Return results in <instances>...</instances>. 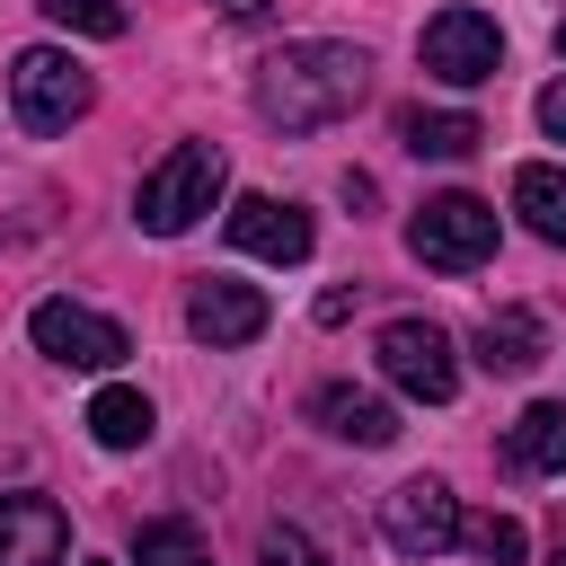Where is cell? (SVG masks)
I'll return each instance as SVG.
<instances>
[{
	"label": "cell",
	"mask_w": 566,
	"mask_h": 566,
	"mask_svg": "<svg viewBox=\"0 0 566 566\" xmlns=\"http://www.w3.org/2000/svg\"><path fill=\"white\" fill-rule=\"evenodd\" d=\"M248 97H256V115L274 133H318V124H336V115H354L371 97V53L363 44H327V35L283 44V53L256 62Z\"/></svg>",
	"instance_id": "obj_1"
},
{
	"label": "cell",
	"mask_w": 566,
	"mask_h": 566,
	"mask_svg": "<svg viewBox=\"0 0 566 566\" xmlns=\"http://www.w3.org/2000/svg\"><path fill=\"white\" fill-rule=\"evenodd\" d=\"M221 186H230V159H221V142H177L150 177H142V195H133V221L150 230V239H177V230H195L212 203H221Z\"/></svg>",
	"instance_id": "obj_2"
},
{
	"label": "cell",
	"mask_w": 566,
	"mask_h": 566,
	"mask_svg": "<svg viewBox=\"0 0 566 566\" xmlns=\"http://www.w3.org/2000/svg\"><path fill=\"white\" fill-rule=\"evenodd\" d=\"M88 97H97V80H88L62 44H27V53L9 62V115H18L27 133H71V124L88 115Z\"/></svg>",
	"instance_id": "obj_3"
},
{
	"label": "cell",
	"mask_w": 566,
	"mask_h": 566,
	"mask_svg": "<svg viewBox=\"0 0 566 566\" xmlns=\"http://www.w3.org/2000/svg\"><path fill=\"white\" fill-rule=\"evenodd\" d=\"M407 248H416V265H433V274H469V265L495 256V203H478V195H433V203L407 221Z\"/></svg>",
	"instance_id": "obj_4"
},
{
	"label": "cell",
	"mask_w": 566,
	"mask_h": 566,
	"mask_svg": "<svg viewBox=\"0 0 566 566\" xmlns=\"http://www.w3.org/2000/svg\"><path fill=\"white\" fill-rule=\"evenodd\" d=\"M371 354H380V380L407 389L416 407H442V398L460 389V354H451V336H442L433 318H389Z\"/></svg>",
	"instance_id": "obj_5"
},
{
	"label": "cell",
	"mask_w": 566,
	"mask_h": 566,
	"mask_svg": "<svg viewBox=\"0 0 566 566\" xmlns=\"http://www.w3.org/2000/svg\"><path fill=\"white\" fill-rule=\"evenodd\" d=\"M416 53H424V71L442 88H478V80L504 71V35H495L486 9H433L424 35H416Z\"/></svg>",
	"instance_id": "obj_6"
},
{
	"label": "cell",
	"mask_w": 566,
	"mask_h": 566,
	"mask_svg": "<svg viewBox=\"0 0 566 566\" xmlns=\"http://www.w3.org/2000/svg\"><path fill=\"white\" fill-rule=\"evenodd\" d=\"M27 336H35V354H53L62 371H115V363L133 354V336H124L106 310H88V301H35Z\"/></svg>",
	"instance_id": "obj_7"
},
{
	"label": "cell",
	"mask_w": 566,
	"mask_h": 566,
	"mask_svg": "<svg viewBox=\"0 0 566 566\" xmlns=\"http://www.w3.org/2000/svg\"><path fill=\"white\" fill-rule=\"evenodd\" d=\"M380 539L398 548V557H442V548H460V495L442 486V478H407V486H389L380 495Z\"/></svg>",
	"instance_id": "obj_8"
},
{
	"label": "cell",
	"mask_w": 566,
	"mask_h": 566,
	"mask_svg": "<svg viewBox=\"0 0 566 566\" xmlns=\"http://www.w3.org/2000/svg\"><path fill=\"white\" fill-rule=\"evenodd\" d=\"M230 248H239V256H265V265H301V256L318 248V230H310L301 203L239 195V203H230Z\"/></svg>",
	"instance_id": "obj_9"
},
{
	"label": "cell",
	"mask_w": 566,
	"mask_h": 566,
	"mask_svg": "<svg viewBox=\"0 0 566 566\" xmlns=\"http://www.w3.org/2000/svg\"><path fill=\"white\" fill-rule=\"evenodd\" d=\"M265 292L256 283H230V274H203L195 292H186V336L195 345H248V336H265Z\"/></svg>",
	"instance_id": "obj_10"
},
{
	"label": "cell",
	"mask_w": 566,
	"mask_h": 566,
	"mask_svg": "<svg viewBox=\"0 0 566 566\" xmlns=\"http://www.w3.org/2000/svg\"><path fill=\"white\" fill-rule=\"evenodd\" d=\"M71 522L53 495H0V566H62Z\"/></svg>",
	"instance_id": "obj_11"
},
{
	"label": "cell",
	"mask_w": 566,
	"mask_h": 566,
	"mask_svg": "<svg viewBox=\"0 0 566 566\" xmlns=\"http://www.w3.org/2000/svg\"><path fill=\"white\" fill-rule=\"evenodd\" d=\"M310 416H318L336 442H354V451L398 442V407H389V398H371V389H354V380H327V389L310 398Z\"/></svg>",
	"instance_id": "obj_12"
},
{
	"label": "cell",
	"mask_w": 566,
	"mask_h": 566,
	"mask_svg": "<svg viewBox=\"0 0 566 566\" xmlns=\"http://www.w3.org/2000/svg\"><path fill=\"white\" fill-rule=\"evenodd\" d=\"M504 460H513L522 478H566V407H557V398L522 407L513 433H504Z\"/></svg>",
	"instance_id": "obj_13"
},
{
	"label": "cell",
	"mask_w": 566,
	"mask_h": 566,
	"mask_svg": "<svg viewBox=\"0 0 566 566\" xmlns=\"http://www.w3.org/2000/svg\"><path fill=\"white\" fill-rule=\"evenodd\" d=\"M539 354H548V327H539L531 310H486V327H478V363H486V371L522 380Z\"/></svg>",
	"instance_id": "obj_14"
},
{
	"label": "cell",
	"mask_w": 566,
	"mask_h": 566,
	"mask_svg": "<svg viewBox=\"0 0 566 566\" xmlns=\"http://www.w3.org/2000/svg\"><path fill=\"white\" fill-rule=\"evenodd\" d=\"M398 142H407L416 159H469L486 133H478V115H460V106H433V115L407 106V115H398Z\"/></svg>",
	"instance_id": "obj_15"
},
{
	"label": "cell",
	"mask_w": 566,
	"mask_h": 566,
	"mask_svg": "<svg viewBox=\"0 0 566 566\" xmlns=\"http://www.w3.org/2000/svg\"><path fill=\"white\" fill-rule=\"evenodd\" d=\"M150 424H159V416H150V398H142V389H124V380H106V389L88 398V433H97L106 451H142V442H150Z\"/></svg>",
	"instance_id": "obj_16"
},
{
	"label": "cell",
	"mask_w": 566,
	"mask_h": 566,
	"mask_svg": "<svg viewBox=\"0 0 566 566\" xmlns=\"http://www.w3.org/2000/svg\"><path fill=\"white\" fill-rule=\"evenodd\" d=\"M513 212H522L548 248H566V168H548V159L513 168Z\"/></svg>",
	"instance_id": "obj_17"
},
{
	"label": "cell",
	"mask_w": 566,
	"mask_h": 566,
	"mask_svg": "<svg viewBox=\"0 0 566 566\" xmlns=\"http://www.w3.org/2000/svg\"><path fill=\"white\" fill-rule=\"evenodd\" d=\"M460 539H469L486 566H522V557H531V539H522V522H513V513H478V522L460 513Z\"/></svg>",
	"instance_id": "obj_18"
},
{
	"label": "cell",
	"mask_w": 566,
	"mask_h": 566,
	"mask_svg": "<svg viewBox=\"0 0 566 566\" xmlns=\"http://www.w3.org/2000/svg\"><path fill=\"white\" fill-rule=\"evenodd\" d=\"M133 566H212V557H203V539H195L186 522H142Z\"/></svg>",
	"instance_id": "obj_19"
},
{
	"label": "cell",
	"mask_w": 566,
	"mask_h": 566,
	"mask_svg": "<svg viewBox=\"0 0 566 566\" xmlns=\"http://www.w3.org/2000/svg\"><path fill=\"white\" fill-rule=\"evenodd\" d=\"M35 9H44L62 35H97V44L124 35V0H35Z\"/></svg>",
	"instance_id": "obj_20"
},
{
	"label": "cell",
	"mask_w": 566,
	"mask_h": 566,
	"mask_svg": "<svg viewBox=\"0 0 566 566\" xmlns=\"http://www.w3.org/2000/svg\"><path fill=\"white\" fill-rule=\"evenodd\" d=\"M256 566H327V557L310 548V531H292V522H265V531H256Z\"/></svg>",
	"instance_id": "obj_21"
},
{
	"label": "cell",
	"mask_w": 566,
	"mask_h": 566,
	"mask_svg": "<svg viewBox=\"0 0 566 566\" xmlns=\"http://www.w3.org/2000/svg\"><path fill=\"white\" fill-rule=\"evenodd\" d=\"M539 124L566 142V80H548V88H539Z\"/></svg>",
	"instance_id": "obj_22"
},
{
	"label": "cell",
	"mask_w": 566,
	"mask_h": 566,
	"mask_svg": "<svg viewBox=\"0 0 566 566\" xmlns=\"http://www.w3.org/2000/svg\"><path fill=\"white\" fill-rule=\"evenodd\" d=\"M212 9H221L230 27H256V18H265V0H212Z\"/></svg>",
	"instance_id": "obj_23"
},
{
	"label": "cell",
	"mask_w": 566,
	"mask_h": 566,
	"mask_svg": "<svg viewBox=\"0 0 566 566\" xmlns=\"http://www.w3.org/2000/svg\"><path fill=\"white\" fill-rule=\"evenodd\" d=\"M557 53H566V27H557Z\"/></svg>",
	"instance_id": "obj_24"
},
{
	"label": "cell",
	"mask_w": 566,
	"mask_h": 566,
	"mask_svg": "<svg viewBox=\"0 0 566 566\" xmlns=\"http://www.w3.org/2000/svg\"><path fill=\"white\" fill-rule=\"evenodd\" d=\"M88 566H106V557H88Z\"/></svg>",
	"instance_id": "obj_25"
},
{
	"label": "cell",
	"mask_w": 566,
	"mask_h": 566,
	"mask_svg": "<svg viewBox=\"0 0 566 566\" xmlns=\"http://www.w3.org/2000/svg\"><path fill=\"white\" fill-rule=\"evenodd\" d=\"M557 566H566V557H557Z\"/></svg>",
	"instance_id": "obj_26"
}]
</instances>
